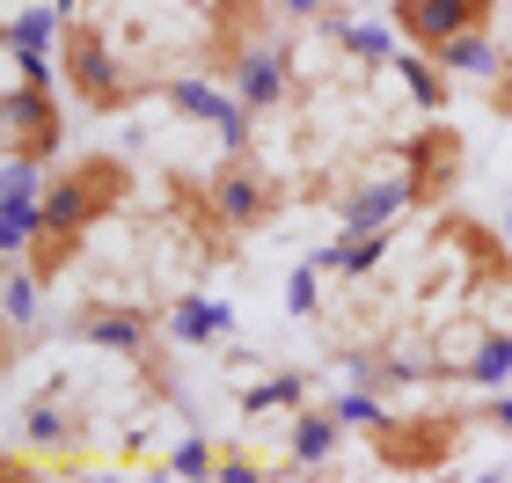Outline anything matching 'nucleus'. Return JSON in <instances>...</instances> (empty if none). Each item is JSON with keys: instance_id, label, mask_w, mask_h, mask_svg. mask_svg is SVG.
<instances>
[{"instance_id": "f257e3e1", "label": "nucleus", "mask_w": 512, "mask_h": 483, "mask_svg": "<svg viewBox=\"0 0 512 483\" xmlns=\"http://www.w3.org/2000/svg\"><path fill=\"white\" fill-rule=\"evenodd\" d=\"M125 191H132V169L118 154H81V161H66V169L44 183V227L30 242V264H37L44 286L74 264V249L88 242V227L110 220V205H118Z\"/></svg>"}, {"instance_id": "f03ea898", "label": "nucleus", "mask_w": 512, "mask_h": 483, "mask_svg": "<svg viewBox=\"0 0 512 483\" xmlns=\"http://www.w3.org/2000/svg\"><path fill=\"white\" fill-rule=\"evenodd\" d=\"M59 66L74 81V96L96 110V118H118V110L139 103V81L125 74V59L110 52V37L96 22H66V44H59Z\"/></svg>"}, {"instance_id": "7ed1b4c3", "label": "nucleus", "mask_w": 512, "mask_h": 483, "mask_svg": "<svg viewBox=\"0 0 512 483\" xmlns=\"http://www.w3.org/2000/svg\"><path fill=\"white\" fill-rule=\"evenodd\" d=\"M366 440H374L381 469H395V476H432V469L454 462L461 425L454 418H381V425H366Z\"/></svg>"}, {"instance_id": "20e7f679", "label": "nucleus", "mask_w": 512, "mask_h": 483, "mask_svg": "<svg viewBox=\"0 0 512 483\" xmlns=\"http://www.w3.org/2000/svg\"><path fill=\"white\" fill-rule=\"evenodd\" d=\"M205 198H213V213H220V227H235V235H256V227H271V213L286 205V191L249 161V147L242 154H227L220 169H213V183H205Z\"/></svg>"}, {"instance_id": "39448f33", "label": "nucleus", "mask_w": 512, "mask_h": 483, "mask_svg": "<svg viewBox=\"0 0 512 483\" xmlns=\"http://www.w3.org/2000/svg\"><path fill=\"white\" fill-rule=\"evenodd\" d=\"M8 154L15 161H52L59 147H66V110L52 103V81H22L15 74V88H8Z\"/></svg>"}, {"instance_id": "423d86ee", "label": "nucleus", "mask_w": 512, "mask_h": 483, "mask_svg": "<svg viewBox=\"0 0 512 483\" xmlns=\"http://www.w3.org/2000/svg\"><path fill=\"white\" fill-rule=\"evenodd\" d=\"M161 96H169V110H183V118L213 125L220 140H227V154L249 147V103L235 96V88H213V81H198V74H183V81H161Z\"/></svg>"}, {"instance_id": "0eeeda50", "label": "nucleus", "mask_w": 512, "mask_h": 483, "mask_svg": "<svg viewBox=\"0 0 512 483\" xmlns=\"http://www.w3.org/2000/svg\"><path fill=\"white\" fill-rule=\"evenodd\" d=\"M403 169H410V205H439L454 191V176H461V132H447V125L410 132L403 140Z\"/></svg>"}, {"instance_id": "6e6552de", "label": "nucleus", "mask_w": 512, "mask_h": 483, "mask_svg": "<svg viewBox=\"0 0 512 483\" xmlns=\"http://www.w3.org/2000/svg\"><path fill=\"white\" fill-rule=\"evenodd\" d=\"M66 15L59 0H44V8H15L8 15V59H15V74L22 81H52V52L66 44Z\"/></svg>"}, {"instance_id": "1a4fd4ad", "label": "nucleus", "mask_w": 512, "mask_h": 483, "mask_svg": "<svg viewBox=\"0 0 512 483\" xmlns=\"http://www.w3.org/2000/svg\"><path fill=\"white\" fill-rule=\"evenodd\" d=\"M44 161H15L8 154V183H0V249L8 257H30L37 227H44Z\"/></svg>"}, {"instance_id": "9d476101", "label": "nucleus", "mask_w": 512, "mask_h": 483, "mask_svg": "<svg viewBox=\"0 0 512 483\" xmlns=\"http://www.w3.org/2000/svg\"><path fill=\"white\" fill-rule=\"evenodd\" d=\"M491 8H498V0H395V30H403L410 44H425V52H439L447 37L483 30Z\"/></svg>"}, {"instance_id": "9b49d317", "label": "nucleus", "mask_w": 512, "mask_h": 483, "mask_svg": "<svg viewBox=\"0 0 512 483\" xmlns=\"http://www.w3.org/2000/svg\"><path fill=\"white\" fill-rule=\"evenodd\" d=\"M227 88H235L249 110H278L286 88H293L286 44H235V52H227Z\"/></svg>"}, {"instance_id": "f8f14e48", "label": "nucleus", "mask_w": 512, "mask_h": 483, "mask_svg": "<svg viewBox=\"0 0 512 483\" xmlns=\"http://www.w3.org/2000/svg\"><path fill=\"white\" fill-rule=\"evenodd\" d=\"M15 432H22V447H44L52 462H74L81 440H88V418H81V403H66V396H52V388H44V396L22 410Z\"/></svg>"}, {"instance_id": "ddd939ff", "label": "nucleus", "mask_w": 512, "mask_h": 483, "mask_svg": "<svg viewBox=\"0 0 512 483\" xmlns=\"http://www.w3.org/2000/svg\"><path fill=\"white\" fill-rule=\"evenodd\" d=\"M74 337L81 344H96V352H118V359H147V344H154V315H139V308H110V301H88L74 315Z\"/></svg>"}, {"instance_id": "4468645a", "label": "nucleus", "mask_w": 512, "mask_h": 483, "mask_svg": "<svg viewBox=\"0 0 512 483\" xmlns=\"http://www.w3.org/2000/svg\"><path fill=\"white\" fill-rule=\"evenodd\" d=\"M337 440H344V425H337V410L330 403H300L293 418H286V476H308V469H322L337 454Z\"/></svg>"}, {"instance_id": "2eb2a0df", "label": "nucleus", "mask_w": 512, "mask_h": 483, "mask_svg": "<svg viewBox=\"0 0 512 483\" xmlns=\"http://www.w3.org/2000/svg\"><path fill=\"white\" fill-rule=\"evenodd\" d=\"M410 205V176H381V183H359L344 198V235H366V227H388L395 213Z\"/></svg>"}, {"instance_id": "dca6fc26", "label": "nucleus", "mask_w": 512, "mask_h": 483, "mask_svg": "<svg viewBox=\"0 0 512 483\" xmlns=\"http://www.w3.org/2000/svg\"><path fill=\"white\" fill-rule=\"evenodd\" d=\"M447 374H454L461 388H505V381H512V337H505V330L476 337V352L447 359Z\"/></svg>"}, {"instance_id": "f3484780", "label": "nucleus", "mask_w": 512, "mask_h": 483, "mask_svg": "<svg viewBox=\"0 0 512 483\" xmlns=\"http://www.w3.org/2000/svg\"><path fill=\"white\" fill-rule=\"evenodd\" d=\"M227 330H235V308H227V301L183 293V301L169 308V337H176V344H213V337H227Z\"/></svg>"}, {"instance_id": "a211bd4d", "label": "nucleus", "mask_w": 512, "mask_h": 483, "mask_svg": "<svg viewBox=\"0 0 512 483\" xmlns=\"http://www.w3.org/2000/svg\"><path fill=\"white\" fill-rule=\"evenodd\" d=\"M388 257V227H366V235H344L337 227V242H322V271H337V279H366V271H374Z\"/></svg>"}, {"instance_id": "6ab92c4d", "label": "nucleus", "mask_w": 512, "mask_h": 483, "mask_svg": "<svg viewBox=\"0 0 512 483\" xmlns=\"http://www.w3.org/2000/svg\"><path fill=\"white\" fill-rule=\"evenodd\" d=\"M432 59L447 66V74H469V81H498V74H505V52H498V44L483 37V30H461V37H447Z\"/></svg>"}, {"instance_id": "aec40b11", "label": "nucleus", "mask_w": 512, "mask_h": 483, "mask_svg": "<svg viewBox=\"0 0 512 483\" xmlns=\"http://www.w3.org/2000/svg\"><path fill=\"white\" fill-rule=\"evenodd\" d=\"M315 22H322V37H337V44H344V52H352L359 66H381V59H395V37H388V30H366V22H352L344 8H322Z\"/></svg>"}, {"instance_id": "412c9836", "label": "nucleus", "mask_w": 512, "mask_h": 483, "mask_svg": "<svg viewBox=\"0 0 512 483\" xmlns=\"http://www.w3.org/2000/svg\"><path fill=\"white\" fill-rule=\"evenodd\" d=\"M388 66L403 74V88L417 96V110H447V66H439L425 44H417V52H395Z\"/></svg>"}, {"instance_id": "4be33fe9", "label": "nucleus", "mask_w": 512, "mask_h": 483, "mask_svg": "<svg viewBox=\"0 0 512 483\" xmlns=\"http://www.w3.org/2000/svg\"><path fill=\"white\" fill-rule=\"evenodd\" d=\"M300 403H308V374H271V381H256L249 396H242V410H249V418H278V410L293 418Z\"/></svg>"}, {"instance_id": "5701e85b", "label": "nucleus", "mask_w": 512, "mask_h": 483, "mask_svg": "<svg viewBox=\"0 0 512 483\" xmlns=\"http://www.w3.org/2000/svg\"><path fill=\"white\" fill-rule=\"evenodd\" d=\"M330 410H337V425H381L388 418V410H381V396H374V388H366V381H352V388H337V396H330Z\"/></svg>"}, {"instance_id": "b1692460", "label": "nucleus", "mask_w": 512, "mask_h": 483, "mask_svg": "<svg viewBox=\"0 0 512 483\" xmlns=\"http://www.w3.org/2000/svg\"><path fill=\"white\" fill-rule=\"evenodd\" d=\"M161 469H169V476H191V483H198V476H220V454L205 447V440H176Z\"/></svg>"}, {"instance_id": "393cba45", "label": "nucleus", "mask_w": 512, "mask_h": 483, "mask_svg": "<svg viewBox=\"0 0 512 483\" xmlns=\"http://www.w3.org/2000/svg\"><path fill=\"white\" fill-rule=\"evenodd\" d=\"M315 301H322V264L293 271V286H286V308H293V315H315Z\"/></svg>"}, {"instance_id": "a878e982", "label": "nucleus", "mask_w": 512, "mask_h": 483, "mask_svg": "<svg viewBox=\"0 0 512 483\" xmlns=\"http://www.w3.org/2000/svg\"><path fill=\"white\" fill-rule=\"evenodd\" d=\"M256 476H264V469H256L242 447H220V483H256Z\"/></svg>"}, {"instance_id": "bb28decb", "label": "nucleus", "mask_w": 512, "mask_h": 483, "mask_svg": "<svg viewBox=\"0 0 512 483\" xmlns=\"http://www.w3.org/2000/svg\"><path fill=\"white\" fill-rule=\"evenodd\" d=\"M483 425L512 432V388H491V403H483Z\"/></svg>"}, {"instance_id": "cd10ccee", "label": "nucleus", "mask_w": 512, "mask_h": 483, "mask_svg": "<svg viewBox=\"0 0 512 483\" xmlns=\"http://www.w3.org/2000/svg\"><path fill=\"white\" fill-rule=\"evenodd\" d=\"M491 103H498V118H512V66H505V74L491 81Z\"/></svg>"}, {"instance_id": "c85d7f7f", "label": "nucleus", "mask_w": 512, "mask_h": 483, "mask_svg": "<svg viewBox=\"0 0 512 483\" xmlns=\"http://www.w3.org/2000/svg\"><path fill=\"white\" fill-rule=\"evenodd\" d=\"M330 0H286V15H322Z\"/></svg>"}, {"instance_id": "c756f323", "label": "nucleus", "mask_w": 512, "mask_h": 483, "mask_svg": "<svg viewBox=\"0 0 512 483\" xmlns=\"http://www.w3.org/2000/svg\"><path fill=\"white\" fill-rule=\"evenodd\" d=\"M59 8H66V15H74V8H81V0H59Z\"/></svg>"}]
</instances>
